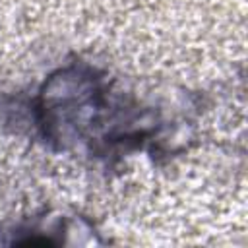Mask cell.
<instances>
[{"label":"cell","mask_w":248,"mask_h":248,"mask_svg":"<svg viewBox=\"0 0 248 248\" xmlns=\"http://www.w3.org/2000/svg\"><path fill=\"white\" fill-rule=\"evenodd\" d=\"M31 136L56 153L112 161L134 151L167 153L163 108L116 87L89 62H70L19 105Z\"/></svg>","instance_id":"1"}]
</instances>
